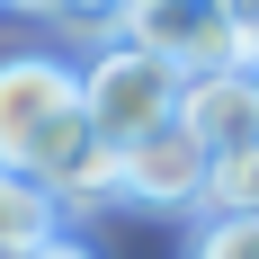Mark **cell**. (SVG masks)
I'll list each match as a JSON object with an SVG mask.
<instances>
[{"label":"cell","instance_id":"5","mask_svg":"<svg viewBox=\"0 0 259 259\" xmlns=\"http://www.w3.org/2000/svg\"><path fill=\"white\" fill-rule=\"evenodd\" d=\"M72 107V63L54 54H0V170H18V152Z\"/></svg>","mask_w":259,"mask_h":259},{"label":"cell","instance_id":"10","mask_svg":"<svg viewBox=\"0 0 259 259\" xmlns=\"http://www.w3.org/2000/svg\"><path fill=\"white\" fill-rule=\"evenodd\" d=\"M27 9H63V18H99V9H116V0H27Z\"/></svg>","mask_w":259,"mask_h":259},{"label":"cell","instance_id":"4","mask_svg":"<svg viewBox=\"0 0 259 259\" xmlns=\"http://www.w3.org/2000/svg\"><path fill=\"white\" fill-rule=\"evenodd\" d=\"M170 116H179V134H188L206 161H224V152H259V80H241V72L179 80Z\"/></svg>","mask_w":259,"mask_h":259},{"label":"cell","instance_id":"9","mask_svg":"<svg viewBox=\"0 0 259 259\" xmlns=\"http://www.w3.org/2000/svg\"><path fill=\"white\" fill-rule=\"evenodd\" d=\"M27 259H99V241H90V233H72V224H63V233H45V241H36V250H27Z\"/></svg>","mask_w":259,"mask_h":259},{"label":"cell","instance_id":"11","mask_svg":"<svg viewBox=\"0 0 259 259\" xmlns=\"http://www.w3.org/2000/svg\"><path fill=\"white\" fill-rule=\"evenodd\" d=\"M0 9H9V0H0Z\"/></svg>","mask_w":259,"mask_h":259},{"label":"cell","instance_id":"8","mask_svg":"<svg viewBox=\"0 0 259 259\" xmlns=\"http://www.w3.org/2000/svg\"><path fill=\"white\" fill-rule=\"evenodd\" d=\"M188 259H259V214H233V224H206L188 241Z\"/></svg>","mask_w":259,"mask_h":259},{"label":"cell","instance_id":"2","mask_svg":"<svg viewBox=\"0 0 259 259\" xmlns=\"http://www.w3.org/2000/svg\"><path fill=\"white\" fill-rule=\"evenodd\" d=\"M18 179L36 188V197H54V214L72 224V214H99L107 197H116V152L80 125V107H63V116L18 152Z\"/></svg>","mask_w":259,"mask_h":259},{"label":"cell","instance_id":"7","mask_svg":"<svg viewBox=\"0 0 259 259\" xmlns=\"http://www.w3.org/2000/svg\"><path fill=\"white\" fill-rule=\"evenodd\" d=\"M197 206H206L214 224L259 214V152H224V161H206V188H197Z\"/></svg>","mask_w":259,"mask_h":259},{"label":"cell","instance_id":"3","mask_svg":"<svg viewBox=\"0 0 259 259\" xmlns=\"http://www.w3.org/2000/svg\"><path fill=\"white\" fill-rule=\"evenodd\" d=\"M197 188H206V152L179 134V116H161L143 143H125V152H116V197H134V206L188 214V206H197Z\"/></svg>","mask_w":259,"mask_h":259},{"label":"cell","instance_id":"6","mask_svg":"<svg viewBox=\"0 0 259 259\" xmlns=\"http://www.w3.org/2000/svg\"><path fill=\"white\" fill-rule=\"evenodd\" d=\"M45 233H63L54 197H36V188H27L18 170H0V259H27Z\"/></svg>","mask_w":259,"mask_h":259},{"label":"cell","instance_id":"1","mask_svg":"<svg viewBox=\"0 0 259 259\" xmlns=\"http://www.w3.org/2000/svg\"><path fill=\"white\" fill-rule=\"evenodd\" d=\"M170 99H179V72H170L161 54L125 45V36H107L99 63H90V72H72V107H80V125L99 134L107 152L143 143V134L170 116Z\"/></svg>","mask_w":259,"mask_h":259}]
</instances>
